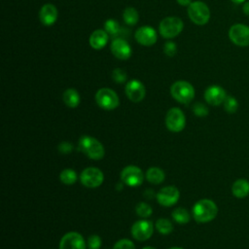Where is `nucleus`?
Listing matches in <instances>:
<instances>
[{
    "mask_svg": "<svg viewBox=\"0 0 249 249\" xmlns=\"http://www.w3.org/2000/svg\"><path fill=\"white\" fill-rule=\"evenodd\" d=\"M233 3H236V4H240V3H243L245 0H231Z\"/></svg>",
    "mask_w": 249,
    "mask_h": 249,
    "instance_id": "4c0bfd02",
    "label": "nucleus"
},
{
    "mask_svg": "<svg viewBox=\"0 0 249 249\" xmlns=\"http://www.w3.org/2000/svg\"><path fill=\"white\" fill-rule=\"evenodd\" d=\"M231 193L236 198H244L249 195V181L243 178L235 180L231 185Z\"/></svg>",
    "mask_w": 249,
    "mask_h": 249,
    "instance_id": "aec40b11",
    "label": "nucleus"
},
{
    "mask_svg": "<svg viewBox=\"0 0 249 249\" xmlns=\"http://www.w3.org/2000/svg\"><path fill=\"white\" fill-rule=\"evenodd\" d=\"M60 181L65 185H73L77 180V173L73 169L66 168L60 172Z\"/></svg>",
    "mask_w": 249,
    "mask_h": 249,
    "instance_id": "393cba45",
    "label": "nucleus"
},
{
    "mask_svg": "<svg viewBox=\"0 0 249 249\" xmlns=\"http://www.w3.org/2000/svg\"><path fill=\"white\" fill-rule=\"evenodd\" d=\"M230 40L239 47L249 46V26L242 23H235L229 30Z\"/></svg>",
    "mask_w": 249,
    "mask_h": 249,
    "instance_id": "0eeeda50",
    "label": "nucleus"
},
{
    "mask_svg": "<svg viewBox=\"0 0 249 249\" xmlns=\"http://www.w3.org/2000/svg\"><path fill=\"white\" fill-rule=\"evenodd\" d=\"M125 94L132 102H140L146 93L144 85L138 80H131L125 86Z\"/></svg>",
    "mask_w": 249,
    "mask_h": 249,
    "instance_id": "2eb2a0df",
    "label": "nucleus"
},
{
    "mask_svg": "<svg viewBox=\"0 0 249 249\" xmlns=\"http://www.w3.org/2000/svg\"><path fill=\"white\" fill-rule=\"evenodd\" d=\"M104 28H105V31L108 33V35L112 36V37H115L117 35H119L121 33V27H120V24L117 20L115 19H107L104 23ZM114 38V39H115Z\"/></svg>",
    "mask_w": 249,
    "mask_h": 249,
    "instance_id": "b1692460",
    "label": "nucleus"
},
{
    "mask_svg": "<svg viewBox=\"0 0 249 249\" xmlns=\"http://www.w3.org/2000/svg\"><path fill=\"white\" fill-rule=\"evenodd\" d=\"M108 43V33L105 30L96 29L89 36V45L94 50L103 49Z\"/></svg>",
    "mask_w": 249,
    "mask_h": 249,
    "instance_id": "6ab92c4d",
    "label": "nucleus"
},
{
    "mask_svg": "<svg viewBox=\"0 0 249 249\" xmlns=\"http://www.w3.org/2000/svg\"><path fill=\"white\" fill-rule=\"evenodd\" d=\"M183 21L177 17L164 18L159 25L160 33L162 37L169 39L177 36L183 29Z\"/></svg>",
    "mask_w": 249,
    "mask_h": 249,
    "instance_id": "39448f33",
    "label": "nucleus"
},
{
    "mask_svg": "<svg viewBox=\"0 0 249 249\" xmlns=\"http://www.w3.org/2000/svg\"><path fill=\"white\" fill-rule=\"evenodd\" d=\"M163 52L167 56H173L177 52V48H176L175 43L170 42V41L166 42L164 44V47H163Z\"/></svg>",
    "mask_w": 249,
    "mask_h": 249,
    "instance_id": "72a5a7b5",
    "label": "nucleus"
},
{
    "mask_svg": "<svg viewBox=\"0 0 249 249\" xmlns=\"http://www.w3.org/2000/svg\"><path fill=\"white\" fill-rule=\"evenodd\" d=\"M178 4L182 6H189L192 3V0H176Z\"/></svg>",
    "mask_w": 249,
    "mask_h": 249,
    "instance_id": "c9c22d12",
    "label": "nucleus"
},
{
    "mask_svg": "<svg viewBox=\"0 0 249 249\" xmlns=\"http://www.w3.org/2000/svg\"><path fill=\"white\" fill-rule=\"evenodd\" d=\"M227 97L226 90L217 85L208 87L204 91V99L206 102L212 106L221 105Z\"/></svg>",
    "mask_w": 249,
    "mask_h": 249,
    "instance_id": "4468645a",
    "label": "nucleus"
},
{
    "mask_svg": "<svg viewBox=\"0 0 249 249\" xmlns=\"http://www.w3.org/2000/svg\"><path fill=\"white\" fill-rule=\"evenodd\" d=\"M170 249H182V248H178V247H174V248H170Z\"/></svg>",
    "mask_w": 249,
    "mask_h": 249,
    "instance_id": "ea45409f",
    "label": "nucleus"
},
{
    "mask_svg": "<svg viewBox=\"0 0 249 249\" xmlns=\"http://www.w3.org/2000/svg\"><path fill=\"white\" fill-rule=\"evenodd\" d=\"M224 104V109L227 113L229 114H233L237 111L238 109V102L237 100L233 97V96H231V95H227L225 101L223 102Z\"/></svg>",
    "mask_w": 249,
    "mask_h": 249,
    "instance_id": "cd10ccee",
    "label": "nucleus"
},
{
    "mask_svg": "<svg viewBox=\"0 0 249 249\" xmlns=\"http://www.w3.org/2000/svg\"><path fill=\"white\" fill-rule=\"evenodd\" d=\"M123 18L125 23L128 25H135L138 22L139 15L138 12L133 7H127L123 13Z\"/></svg>",
    "mask_w": 249,
    "mask_h": 249,
    "instance_id": "5701e85b",
    "label": "nucleus"
},
{
    "mask_svg": "<svg viewBox=\"0 0 249 249\" xmlns=\"http://www.w3.org/2000/svg\"><path fill=\"white\" fill-rule=\"evenodd\" d=\"M112 78L116 83L122 84L126 80V73L122 68H115L112 72Z\"/></svg>",
    "mask_w": 249,
    "mask_h": 249,
    "instance_id": "c756f323",
    "label": "nucleus"
},
{
    "mask_svg": "<svg viewBox=\"0 0 249 249\" xmlns=\"http://www.w3.org/2000/svg\"><path fill=\"white\" fill-rule=\"evenodd\" d=\"M136 41L142 46H152L157 42L156 30L151 26H141L134 34Z\"/></svg>",
    "mask_w": 249,
    "mask_h": 249,
    "instance_id": "f3484780",
    "label": "nucleus"
},
{
    "mask_svg": "<svg viewBox=\"0 0 249 249\" xmlns=\"http://www.w3.org/2000/svg\"><path fill=\"white\" fill-rule=\"evenodd\" d=\"M188 15L194 23L204 25L210 18V10L204 2L195 1L188 6Z\"/></svg>",
    "mask_w": 249,
    "mask_h": 249,
    "instance_id": "20e7f679",
    "label": "nucleus"
},
{
    "mask_svg": "<svg viewBox=\"0 0 249 249\" xmlns=\"http://www.w3.org/2000/svg\"><path fill=\"white\" fill-rule=\"evenodd\" d=\"M154 231L153 224L150 221L140 220L136 221L131 227V234L132 236L140 241L147 240L151 237Z\"/></svg>",
    "mask_w": 249,
    "mask_h": 249,
    "instance_id": "9b49d317",
    "label": "nucleus"
},
{
    "mask_svg": "<svg viewBox=\"0 0 249 249\" xmlns=\"http://www.w3.org/2000/svg\"><path fill=\"white\" fill-rule=\"evenodd\" d=\"M95 100L99 107L105 110H113L119 106L117 93L108 88H102L95 93Z\"/></svg>",
    "mask_w": 249,
    "mask_h": 249,
    "instance_id": "423d86ee",
    "label": "nucleus"
},
{
    "mask_svg": "<svg viewBox=\"0 0 249 249\" xmlns=\"http://www.w3.org/2000/svg\"><path fill=\"white\" fill-rule=\"evenodd\" d=\"M173 219L179 224H186L190 221V214L188 211L182 207H178L172 212Z\"/></svg>",
    "mask_w": 249,
    "mask_h": 249,
    "instance_id": "a878e982",
    "label": "nucleus"
},
{
    "mask_svg": "<svg viewBox=\"0 0 249 249\" xmlns=\"http://www.w3.org/2000/svg\"><path fill=\"white\" fill-rule=\"evenodd\" d=\"M180 196V193L178 189L174 186H167L157 194V199L160 204L163 206H170L175 204Z\"/></svg>",
    "mask_w": 249,
    "mask_h": 249,
    "instance_id": "f8f14e48",
    "label": "nucleus"
},
{
    "mask_svg": "<svg viewBox=\"0 0 249 249\" xmlns=\"http://www.w3.org/2000/svg\"><path fill=\"white\" fill-rule=\"evenodd\" d=\"M113 249H135L132 241L128 239H121L115 245Z\"/></svg>",
    "mask_w": 249,
    "mask_h": 249,
    "instance_id": "2f4dec72",
    "label": "nucleus"
},
{
    "mask_svg": "<svg viewBox=\"0 0 249 249\" xmlns=\"http://www.w3.org/2000/svg\"><path fill=\"white\" fill-rule=\"evenodd\" d=\"M165 124L167 128L170 131H173V132L181 131L186 124L185 115L182 112V110L176 107L171 108L166 114Z\"/></svg>",
    "mask_w": 249,
    "mask_h": 249,
    "instance_id": "6e6552de",
    "label": "nucleus"
},
{
    "mask_svg": "<svg viewBox=\"0 0 249 249\" xmlns=\"http://www.w3.org/2000/svg\"><path fill=\"white\" fill-rule=\"evenodd\" d=\"M146 179L152 184H160L164 180V172L159 167H150L146 172Z\"/></svg>",
    "mask_w": 249,
    "mask_h": 249,
    "instance_id": "4be33fe9",
    "label": "nucleus"
},
{
    "mask_svg": "<svg viewBox=\"0 0 249 249\" xmlns=\"http://www.w3.org/2000/svg\"><path fill=\"white\" fill-rule=\"evenodd\" d=\"M111 52L115 57L124 60L130 57L131 48L123 38H115L111 43Z\"/></svg>",
    "mask_w": 249,
    "mask_h": 249,
    "instance_id": "dca6fc26",
    "label": "nucleus"
},
{
    "mask_svg": "<svg viewBox=\"0 0 249 249\" xmlns=\"http://www.w3.org/2000/svg\"><path fill=\"white\" fill-rule=\"evenodd\" d=\"M57 18V10L53 4H45L39 11V19L40 21L46 25H53Z\"/></svg>",
    "mask_w": 249,
    "mask_h": 249,
    "instance_id": "a211bd4d",
    "label": "nucleus"
},
{
    "mask_svg": "<svg viewBox=\"0 0 249 249\" xmlns=\"http://www.w3.org/2000/svg\"><path fill=\"white\" fill-rule=\"evenodd\" d=\"M156 228L162 234H168L173 230V226L171 222L168 219H164V218H160L157 221Z\"/></svg>",
    "mask_w": 249,
    "mask_h": 249,
    "instance_id": "bb28decb",
    "label": "nucleus"
},
{
    "mask_svg": "<svg viewBox=\"0 0 249 249\" xmlns=\"http://www.w3.org/2000/svg\"><path fill=\"white\" fill-rule=\"evenodd\" d=\"M79 147L89 158L92 160H100L104 156V148L102 144L95 138L84 135L79 140Z\"/></svg>",
    "mask_w": 249,
    "mask_h": 249,
    "instance_id": "f03ea898",
    "label": "nucleus"
},
{
    "mask_svg": "<svg viewBox=\"0 0 249 249\" xmlns=\"http://www.w3.org/2000/svg\"><path fill=\"white\" fill-rule=\"evenodd\" d=\"M193 111H194L195 115H196L198 117H205V116L208 115V108L200 102H196L194 105Z\"/></svg>",
    "mask_w": 249,
    "mask_h": 249,
    "instance_id": "7c9ffc66",
    "label": "nucleus"
},
{
    "mask_svg": "<svg viewBox=\"0 0 249 249\" xmlns=\"http://www.w3.org/2000/svg\"><path fill=\"white\" fill-rule=\"evenodd\" d=\"M136 213L137 215H139L140 217H143V218H146V217H149L151 216L153 210L151 208V206L145 202H140L136 205Z\"/></svg>",
    "mask_w": 249,
    "mask_h": 249,
    "instance_id": "c85d7f7f",
    "label": "nucleus"
},
{
    "mask_svg": "<svg viewBox=\"0 0 249 249\" xmlns=\"http://www.w3.org/2000/svg\"><path fill=\"white\" fill-rule=\"evenodd\" d=\"M121 179L127 186L137 187L143 182V172L135 165H128L122 170Z\"/></svg>",
    "mask_w": 249,
    "mask_h": 249,
    "instance_id": "9d476101",
    "label": "nucleus"
},
{
    "mask_svg": "<svg viewBox=\"0 0 249 249\" xmlns=\"http://www.w3.org/2000/svg\"><path fill=\"white\" fill-rule=\"evenodd\" d=\"M143 249H156V248H154V247H150V246H148V247H144Z\"/></svg>",
    "mask_w": 249,
    "mask_h": 249,
    "instance_id": "58836bf2",
    "label": "nucleus"
},
{
    "mask_svg": "<svg viewBox=\"0 0 249 249\" xmlns=\"http://www.w3.org/2000/svg\"><path fill=\"white\" fill-rule=\"evenodd\" d=\"M59 249H86V243L80 233L72 231L60 239Z\"/></svg>",
    "mask_w": 249,
    "mask_h": 249,
    "instance_id": "ddd939ff",
    "label": "nucleus"
},
{
    "mask_svg": "<svg viewBox=\"0 0 249 249\" xmlns=\"http://www.w3.org/2000/svg\"><path fill=\"white\" fill-rule=\"evenodd\" d=\"M242 10H243V13H244L245 15L249 16V1L245 2V4L243 5V8H242Z\"/></svg>",
    "mask_w": 249,
    "mask_h": 249,
    "instance_id": "e433bc0d",
    "label": "nucleus"
},
{
    "mask_svg": "<svg viewBox=\"0 0 249 249\" xmlns=\"http://www.w3.org/2000/svg\"><path fill=\"white\" fill-rule=\"evenodd\" d=\"M62 99L68 107L75 108L80 103V94L75 89H67L62 94Z\"/></svg>",
    "mask_w": 249,
    "mask_h": 249,
    "instance_id": "412c9836",
    "label": "nucleus"
},
{
    "mask_svg": "<svg viewBox=\"0 0 249 249\" xmlns=\"http://www.w3.org/2000/svg\"><path fill=\"white\" fill-rule=\"evenodd\" d=\"M170 93L178 102L188 104L195 97V89L187 81H177L171 86Z\"/></svg>",
    "mask_w": 249,
    "mask_h": 249,
    "instance_id": "7ed1b4c3",
    "label": "nucleus"
},
{
    "mask_svg": "<svg viewBox=\"0 0 249 249\" xmlns=\"http://www.w3.org/2000/svg\"><path fill=\"white\" fill-rule=\"evenodd\" d=\"M72 149H73V147H72L71 143H69V142L64 141V142L59 143V145H58V151L61 154H69L72 152Z\"/></svg>",
    "mask_w": 249,
    "mask_h": 249,
    "instance_id": "f704fd0d",
    "label": "nucleus"
},
{
    "mask_svg": "<svg viewBox=\"0 0 249 249\" xmlns=\"http://www.w3.org/2000/svg\"><path fill=\"white\" fill-rule=\"evenodd\" d=\"M88 245L89 249H99L101 245V239L98 235L92 234L88 239Z\"/></svg>",
    "mask_w": 249,
    "mask_h": 249,
    "instance_id": "473e14b6",
    "label": "nucleus"
},
{
    "mask_svg": "<svg viewBox=\"0 0 249 249\" xmlns=\"http://www.w3.org/2000/svg\"><path fill=\"white\" fill-rule=\"evenodd\" d=\"M218 214L216 203L208 198H202L196 202L193 207V216L197 223H208Z\"/></svg>",
    "mask_w": 249,
    "mask_h": 249,
    "instance_id": "f257e3e1",
    "label": "nucleus"
},
{
    "mask_svg": "<svg viewBox=\"0 0 249 249\" xmlns=\"http://www.w3.org/2000/svg\"><path fill=\"white\" fill-rule=\"evenodd\" d=\"M81 182L88 188H96L103 182V172L96 167H88L80 175Z\"/></svg>",
    "mask_w": 249,
    "mask_h": 249,
    "instance_id": "1a4fd4ad",
    "label": "nucleus"
}]
</instances>
